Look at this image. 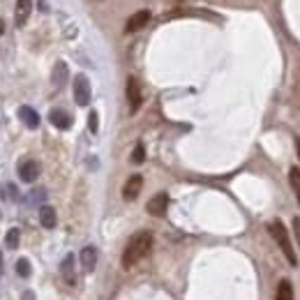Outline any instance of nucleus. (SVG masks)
Masks as SVG:
<instances>
[{
  "mask_svg": "<svg viewBox=\"0 0 300 300\" xmlns=\"http://www.w3.org/2000/svg\"><path fill=\"white\" fill-rule=\"evenodd\" d=\"M150 249H152V233H150V231L134 233L123 252V268L125 270H132L141 259H146V256L150 254Z\"/></svg>",
  "mask_w": 300,
  "mask_h": 300,
  "instance_id": "obj_1",
  "label": "nucleus"
},
{
  "mask_svg": "<svg viewBox=\"0 0 300 300\" xmlns=\"http://www.w3.org/2000/svg\"><path fill=\"white\" fill-rule=\"evenodd\" d=\"M268 231H270V236L275 238V243L280 245V249L284 252V256H286V261L291 265H298V256H296V252H293V245H291V236H289V231H286V226H284L280 220H275L268 224Z\"/></svg>",
  "mask_w": 300,
  "mask_h": 300,
  "instance_id": "obj_2",
  "label": "nucleus"
},
{
  "mask_svg": "<svg viewBox=\"0 0 300 300\" xmlns=\"http://www.w3.org/2000/svg\"><path fill=\"white\" fill-rule=\"evenodd\" d=\"M90 97H93V90H90L88 76L79 74V76L74 79V99H76V104L79 106H88Z\"/></svg>",
  "mask_w": 300,
  "mask_h": 300,
  "instance_id": "obj_3",
  "label": "nucleus"
},
{
  "mask_svg": "<svg viewBox=\"0 0 300 300\" xmlns=\"http://www.w3.org/2000/svg\"><path fill=\"white\" fill-rule=\"evenodd\" d=\"M39 173H42V167H39L37 159H21L19 162V178L23 183H35Z\"/></svg>",
  "mask_w": 300,
  "mask_h": 300,
  "instance_id": "obj_4",
  "label": "nucleus"
},
{
  "mask_svg": "<svg viewBox=\"0 0 300 300\" xmlns=\"http://www.w3.org/2000/svg\"><path fill=\"white\" fill-rule=\"evenodd\" d=\"M125 93H127V102H130V113H136V111L141 109L143 95H141V86H139V81L134 79V76L127 79V88H125Z\"/></svg>",
  "mask_w": 300,
  "mask_h": 300,
  "instance_id": "obj_5",
  "label": "nucleus"
},
{
  "mask_svg": "<svg viewBox=\"0 0 300 300\" xmlns=\"http://www.w3.org/2000/svg\"><path fill=\"white\" fill-rule=\"evenodd\" d=\"M167 208H169V194L167 192L155 194L148 201V206H146V210H148L152 217H164V215H167Z\"/></svg>",
  "mask_w": 300,
  "mask_h": 300,
  "instance_id": "obj_6",
  "label": "nucleus"
},
{
  "mask_svg": "<svg viewBox=\"0 0 300 300\" xmlns=\"http://www.w3.org/2000/svg\"><path fill=\"white\" fill-rule=\"evenodd\" d=\"M141 187H143V176L134 173V176L127 178V183H125V187H123L125 201H134V199L139 196V192H141Z\"/></svg>",
  "mask_w": 300,
  "mask_h": 300,
  "instance_id": "obj_7",
  "label": "nucleus"
},
{
  "mask_svg": "<svg viewBox=\"0 0 300 300\" xmlns=\"http://www.w3.org/2000/svg\"><path fill=\"white\" fill-rule=\"evenodd\" d=\"M150 21V12L148 9H139L136 14L127 19V23H125V33H136V30H141L146 23Z\"/></svg>",
  "mask_w": 300,
  "mask_h": 300,
  "instance_id": "obj_8",
  "label": "nucleus"
},
{
  "mask_svg": "<svg viewBox=\"0 0 300 300\" xmlns=\"http://www.w3.org/2000/svg\"><path fill=\"white\" fill-rule=\"evenodd\" d=\"M30 12H33V0H17V9H14V21H17L19 28H23L30 19Z\"/></svg>",
  "mask_w": 300,
  "mask_h": 300,
  "instance_id": "obj_9",
  "label": "nucleus"
},
{
  "mask_svg": "<svg viewBox=\"0 0 300 300\" xmlns=\"http://www.w3.org/2000/svg\"><path fill=\"white\" fill-rule=\"evenodd\" d=\"M81 268H83V273H93L95 270V265H97V249L88 245V247L81 249Z\"/></svg>",
  "mask_w": 300,
  "mask_h": 300,
  "instance_id": "obj_10",
  "label": "nucleus"
},
{
  "mask_svg": "<svg viewBox=\"0 0 300 300\" xmlns=\"http://www.w3.org/2000/svg\"><path fill=\"white\" fill-rule=\"evenodd\" d=\"M19 118H21V123L26 125L28 130H37L39 127V113L33 106H21L19 109Z\"/></svg>",
  "mask_w": 300,
  "mask_h": 300,
  "instance_id": "obj_11",
  "label": "nucleus"
},
{
  "mask_svg": "<svg viewBox=\"0 0 300 300\" xmlns=\"http://www.w3.org/2000/svg\"><path fill=\"white\" fill-rule=\"evenodd\" d=\"M49 120H51L58 130H70L72 127V118L67 111H62V109H53L51 113H49Z\"/></svg>",
  "mask_w": 300,
  "mask_h": 300,
  "instance_id": "obj_12",
  "label": "nucleus"
},
{
  "mask_svg": "<svg viewBox=\"0 0 300 300\" xmlns=\"http://www.w3.org/2000/svg\"><path fill=\"white\" fill-rule=\"evenodd\" d=\"M39 222H42L44 229H53V226L58 224L56 208H51V206H42V208H39Z\"/></svg>",
  "mask_w": 300,
  "mask_h": 300,
  "instance_id": "obj_13",
  "label": "nucleus"
},
{
  "mask_svg": "<svg viewBox=\"0 0 300 300\" xmlns=\"http://www.w3.org/2000/svg\"><path fill=\"white\" fill-rule=\"evenodd\" d=\"M67 65L65 62H56V67H53V74H51V81H53V86L56 88H60V86H65V81H67Z\"/></svg>",
  "mask_w": 300,
  "mask_h": 300,
  "instance_id": "obj_14",
  "label": "nucleus"
},
{
  "mask_svg": "<svg viewBox=\"0 0 300 300\" xmlns=\"http://www.w3.org/2000/svg\"><path fill=\"white\" fill-rule=\"evenodd\" d=\"M62 277H65V282L67 284L76 282V277H74V256L72 254H67L65 256V261H62Z\"/></svg>",
  "mask_w": 300,
  "mask_h": 300,
  "instance_id": "obj_15",
  "label": "nucleus"
},
{
  "mask_svg": "<svg viewBox=\"0 0 300 300\" xmlns=\"http://www.w3.org/2000/svg\"><path fill=\"white\" fill-rule=\"evenodd\" d=\"M275 300H293V286H291L289 280H282V282H280Z\"/></svg>",
  "mask_w": 300,
  "mask_h": 300,
  "instance_id": "obj_16",
  "label": "nucleus"
},
{
  "mask_svg": "<svg viewBox=\"0 0 300 300\" xmlns=\"http://www.w3.org/2000/svg\"><path fill=\"white\" fill-rule=\"evenodd\" d=\"M289 183H291V189L296 192V199H298V206H300V169L293 167L289 171Z\"/></svg>",
  "mask_w": 300,
  "mask_h": 300,
  "instance_id": "obj_17",
  "label": "nucleus"
},
{
  "mask_svg": "<svg viewBox=\"0 0 300 300\" xmlns=\"http://www.w3.org/2000/svg\"><path fill=\"white\" fill-rule=\"evenodd\" d=\"M19 240H21V231L19 229H9L7 236H5V245L9 249H17L19 247Z\"/></svg>",
  "mask_w": 300,
  "mask_h": 300,
  "instance_id": "obj_18",
  "label": "nucleus"
},
{
  "mask_svg": "<svg viewBox=\"0 0 300 300\" xmlns=\"http://www.w3.org/2000/svg\"><path fill=\"white\" fill-rule=\"evenodd\" d=\"M132 162L134 164H143V162H146V148H143V143H136V146H134Z\"/></svg>",
  "mask_w": 300,
  "mask_h": 300,
  "instance_id": "obj_19",
  "label": "nucleus"
},
{
  "mask_svg": "<svg viewBox=\"0 0 300 300\" xmlns=\"http://www.w3.org/2000/svg\"><path fill=\"white\" fill-rule=\"evenodd\" d=\"M17 273H19V277H30V263H28V259H19L17 261Z\"/></svg>",
  "mask_w": 300,
  "mask_h": 300,
  "instance_id": "obj_20",
  "label": "nucleus"
},
{
  "mask_svg": "<svg viewBox=\"0 0 300 300\" xmlns=\"http://www.w3.org/2000/svg\"><path fill=\"white\" fill-rule=\"evenodd\" d=\"M88 127H90V132H93V134H97V132H99L97 111H90V115H88Z\"/></svg>",
  "mask_w": 300,
  "mask_h": 300,
  "instance_id": "obj_21",
  "label": "nucleus"
},
{
  "mask_svg": "<svg viewBox=\"0 0 300 300\" xmlns=\"http://www.w3.org/2000/svg\"><path fill=\"white\" fill-rule=\"evenodd\" d=\"M44 194H46V189H35L33 194H30V201L35 203V201H42L44 199Z\"/></svg>",
  "mask_w": 300,
  "mask_h": 300,
  "instance_id": "obj_22",
  "label": "nucleus"
},
{
  "mask_svg": "<svg viewBox=\"0 0 300 300\" xmlns=\"http://www.w3.org/2000/svg\"><path fill=\"white\" fill-rule=\"evenodd\" d=\"M293 224H296V236H298V240H300V222L296 220V222H293Z\"/></svg>",
  "mask_w": 300,
  "mask_h": 300,
  "instance_id": "obj_23",
  "label": "nucleus"
},
{
  "mask_svg": "<svg viewBox=\"0 0 300 300\" xmlns=\"http://www.w3.org/2000/svg\"><path fill=\"white\" fill-rule=\"evenodd\" d=\"M296 146H298V157H300V139H296Z\"/></svg>",
  "mask_w": 300,
  "mask_h": 300,
  "instance_id": "obj_24",
  "label": "nucleus"
},
{
  "mask_svg": "<svg viewBox=\"0 0 300 300\" xmlns=\"http://www.w3.org/2000/svg\"><path fill=\"white\" fill-rule=\"evenodd\" d=\"M0 268H2V254H0Z\"/></svg>",
  "mask_w": 300,
  "mask_h": 300,
  "instance_id": "obj_25",
  "label": "nucleus"
}]
</instances>
